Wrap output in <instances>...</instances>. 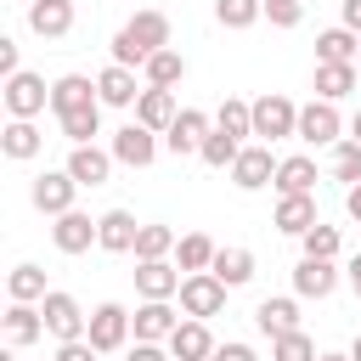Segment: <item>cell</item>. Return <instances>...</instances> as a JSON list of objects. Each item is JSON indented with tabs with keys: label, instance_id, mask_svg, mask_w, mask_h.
Wrapping results in <instances>:
<instances>
[{
	"label": "cell",
	"instance_id": "51",
	"mask_svg": "<svg viewBox=\"0 0 361 361\" xmlns=\"http://www.w3.org/2000/svg\"><path fill=\"white\" fill-rule=\"evenodd\" d=\"M350 141H355V147H361V113H355V118H350Z\"/></svg>",
	"mask_w": 361,
	"mask_h": 361
},
{
	"label": "cell",
	"instance_id": "38",
	"mask_svg": "<svg viewBox=\"0 0 361 361\" xmlns=\"http://www.w3.org/2000/svg\"><path fill=\"white\" fill-rule=\"evenodd\" d=\"M214 17L220 28H254L265 17V0H214Z\"/></svg>",
	"mask_w": 361,
	"mask_h": 361
},
{
	"label": "cell",
	"instance_id": "19",
	"mask_svg": "<svg viewBox=\"0 0 361 361\" xmlns=\"http://www.w3.org/2000/svg\"><path fill=\"white\" fill-rule=\"evenodd\" d=\"M96 96H102V107H135V102H141V90H135V68L107 62V68L96 73Z\"/></svg>",
	"mask_w": 361,
	"mask_h": 361
},
{
	"label": "cell",
	"instance_id": "37",
	"mask_svg": "<svg viewBox=\"0 0 361 361\" xmlns=\"http://www.w3.org/2000/svg\"><path fill=\"white\" fill-rule=\"evenodd\" d=\"M175 243H180V237H175L169 226H158V220H152V226H141V237H135V259H169V254H175Z\"/></svg>",
	"mask_w": 361,
	"mask_h": 361
},
{
	"label": "cell",
	"instance_id": "34",
	"mask_svg": "<svg viewBox=\"0 0 361 361\" xmlns=\"http://www.w3.org/2000/svg\"><path fill=\"white\" fill-rule=\"evenodd\" d=\"M214 130H226V135H254V102H243V96H226L220 102V113H214Z\"/></svg>",
	"mask_w": 361,
	"mask_h": 361
},
{
	"label": "cell",
	"instance_id": "47",
	"mask_svg": "<svg viewBox=\"0 0 361 361\" xmlns=\"http://www.w3.org/2000/svg\"><path fill=\"white\" fill-rule=\"evenodd\" d=\"M344 214L361 226V186H350V192H344Z\"/></svg>",
	"mask_w": 361,
	"mask_h": 361
},
{
	"label": "cell",
	"instance_id": "54",
	"mask_svg": "<svg viewBox=\"0 0 361 361\" xmlns=\"http://www.w3.org/2000/svg\"><path fill=\"white\" fill-rule=\"evenodd\" d=\"M23 6H34V0H23Z\"/></svg>",
	"mask_w": 361,
	"mask_h": 361
},
{
	"label": "cell",
	"instance_id": "20",
	"mask_svg": "<svg viewBox=\"0 0 361 361\" xmlns=\"http://www.w3.org/2000/svg\"><path fill=\"white\" fill-rule=\"evenodd\" d=\"M180 118V107H175V90H141V102H135V124H147L152 135H169V124Z\"/></svg>",
	"mask_w": 361,
	"mask_h": 361
},
{
	"label": "cell",
	"instance_id": "44",
	"mask_svg": "<svg viewBox=\"0 0 361 361\" xmlns=\"http://www.w3.org/2000/svg\"><path fill=\"white\" fill-rule=\"evenodd\" d=\"M209 361H259V355H254V344H237V338H231V344H220Z\"/></svg>",
	"mask_w": 361,
	"mask_h": 361
},
{
	"label": "cell",
	"instance_id": "8",
	"mask_svg": "<svg viewBox=\"0 0 361 361\" xmlns=\"http://www.w3.org/2000/svg\"><path fill=\"white\" fill-rule=\"evenodd\" d=\"M73 192H79V180L68 175V169H45V175H34V186H28V203L39 209V214H68L73 209Z\"/></svg>",
	"mask_w": 361,
	"mask_h": 361
},
{
	"label": "cell",
	"instance_id": "52",
	"mask_svg": "<svg viewBox=\"0 0 361 361\" xmlns=\"http://www.w3.org/2000/svg\"><path fill=\"white\" fill-rule=\"evenodd\" d=\"M350 361H361V333H355V344H350Z\"/></svg>",
	"mask_w": 361,
	"mask_h": 361
},
{
	"label": "cell",
	"instance_id": "46",
	"mask_svg": "<svg viewBox=\"0 0 361 361\" xmlns=\"http://www.w3.org/2000/svg\"><path fill=\"white\" fill-rule=\"evenodd\" d=\"M130 361H175V355H169L164 344H141V338H135V344H130Z\"/></svg>",
	"mask_w": 361,
	"mask_h": 361
},
{
	"label": "cell",
	"instance_id": "35",
	"mask_svg": "<svg viewBox=\"0 0 361 361\" xmlns=\"http://www.w3.org/2000/svg\"><path fill=\"white\" fill-rule=\"evenodd\" d=\"M62 124V135L73 141V147H96V135H102V102L96 107H79V113H68V118H56Z\"/></svg>",
	"mask_w": 361,
	"mask_h": 361
},
{
	"label": "cell",
	"instance_id": "17",
	"mask_svg": "<svg viewBox=\"0 0 361 361\" xmlns=\"http://www.w3.org/2000/svg\"><path fill=\"white\" fill-rule=\"evenodd\" d=\"M338 276H344V271H338L333 259H299V265H293V293H299V299H327V293L338 288Z\"/></svg>",
	"mask_w": 361,
	"mask_h": 361
},
{
	"label": "cell",
	"instance_id": "41",
	"mask_svg": "<svg viewBox=\"0 0 361 361\" xmlns=\"http://www.w3.org/2000/svg\"><path fill=\"white\" fill-rule=\"evenodd\" d=\"M333 180H344V192L361 186V147L355 141H338L333 147Z\"/></svg>",
	"mask_w": 361,
	"mask_h": 361
},
{
	"label": "cell",
	"instance_id": "6",
	"mask_svg": "<svg viewBox=\"0 0 361 361\" xmlns=\"http://www.w3.org/2000/svg\"><path fill=\"white\" fill-rule=\"evenodd\" d=\"M299 141H305V147H338V141H344L338 102H310V107H299Z\"/></svg>",
	"mask_w": 361,
	"mask_h": 361
},
{
	"label": "cell",
	"instance_id": "23",
	"mask_svg": "<svg viewBox=\"0 0 361 361\" xmlns=\"http://www.w3.org/2000/svg\"><path fill=\"white\" fill-rule=\"evenodd\" d=\"M254 327H259L265 338L299 333V299H259V305H254Z\"/></svg>",
	"mask_w": 361,
	"mask_h": 361
},
{
	"label": "cell",
	"instance_id": "24",
	"mask_svg": "<svg viewBox=\"0 0 361 361\" xmlns=\"http://www.w3.org/2000/svg\"><path fill=\"white\" fill-rule=\"evenodd\" d=\"M28 28L39 39H62L73 28V0H34L28 6Z\"/></svg>",
	"mask_w": 361,
	"mask_h": 361
},
{
	"label": "cell",
	"instance_id": "9",
	"mask_svg": "<svg viewBox=\"0 0 361 361\" xmlns=\"http://www.w3.org/2000/svg\"><path fill=\"white\" fill-rule=\"evenodd\" d=\"M45 107H51V90H45V79H39V73H28V68H23V73H11V79H6V113H11V118H39Z\"/></svg>",
	"mask_w": 361,
	"mask_h": 361
},
{
	"label": "cell",
	"instance_id": "1",
	"mask_svg": "<svg viewBox=\"0 0 361 361\" xmlns=\"http://www.w3.org/2000/svg\"><path fill=\"white\" fill-rule=\"evenodd\" d=\"M164 45H169V17H164V11H135V17L113 34V62H118V68H147Z\"/></svg>",
	"mask_w": 361,
	"mask_h": 361
},
{
	"label": "cell",
	"instance_id": "22",
	"mask_svg": "<svg viewBox=\"0 0 361 361\" xmlns=\"http://www.w3.org/2000/svg\"><path fill=\"white\" fill-rule=\"evenodd\" d=\"M62 169H68L79 186H107V175H113V152H102V147H73Z\"/></svg>",
	"mask_w": 361,
	"mask_h": 361
},
{
	"label": "cell",
	"instance_id": "7",
	"mask_svg": "<svg viewBox=\"0 0 361 361\" xmlns=\"http://www.w3.org/2000/svg\"><path fill=\"white\" fill-rule=\"evenodd\" d=\"M231 186H237V192L276 186V158H271V147H265V141H248V147L237 152V164H231Z\"/></svg>",
	"mask_w": 361,
	"mask_h": 361
},
{
	"label": "cell",
	"instance_id": "50",
	"mask_svg": "<svg viewBox=\"0 0 361 361\" xmlns=\"http://www.w3.org/2000/svg\"><path fill=\"white\" fill-rule=\"evenodd\" d=\"M316 361H350V350H322Z\"/></svg>",
	"mask_w": 361,
	"mask_h": 361
},
{
	"label": "cell",
	"instance_id": "39",
	"mask_svg": "<svg viewBox=\"0 0 361 361\" xmlns=\"http://www.w3.org/2000/svg\"><path fill=\"white\" fill-rule=\"evenodd\" d=\"M299 243H305V259H338V248H344L338 226H310Z\"/></svg>",
	"mask_w": 361,
	"mask_h": 361
},
{
	"label": "cell",
	"instance_id": "14",
	"mask_svg": "<svg viewBox=\"0 0 361 361\" xmlns=\"http://www.w3.org/2000/svg\"><path fill=\"white\" fill-rule=\"evenodd\" d=\"M130 322H135V338H141V344H158V338L169 344V333L180 327V316L169 310V299H141Z\"/></svg>",
	"mask_w": 361,
	"mask_h": 361
},
{
	"label": "cell",
	"instance_id": "48",
	"mask_svg": "<svg viewBox=\"0 0 361 361\" xmlns=\"http://www.w3.org/2000/svg\"><path fill=\"white\" fill-rule=\"evenodd\" d=\"M344 28H355V34H361V0H344Z\"/></svg>",
	"mask_w": 361,
	"mask_h": 361
},
{
	"label": "cell",
	"instance_id": "4",
	"mask_svg": "<svg viewBox=\"0 0 361 361\" xmlns=\"http://www.w3.org/2000/svg\"><path fill=\"white\" fill-rule=\"evenodd\" d=\"M130 333H135V322H130V310L118 305V299H102L96 310H90V344L102 350V355H113V350H124L130 344Z\"/></svg>",
	"mask_w": 361,
	"mask_h": 361
},
{
	"label": "cell",
	"instance_id": "5",
	"mask_svg": "<svg viewBox=\"0 0 361 361\" xmlns=\"http://www.w3.org/2000/svg\"><path fill=\"white\" fill-rule=\"evenodd\" d=\"M39 316H45V333H56L62 344L90 333V316H85V310H79V299H73V293H62V288H51V293L39 299Z\"/></svg>",
	"mask_w": 361,
	"mask_h": 361
},
{
	"label": "cell",
	"instance_id": "10",
	"mask_svg": "<svg viewBox=\"0 0 361 361\" xmlns=\"http://www.w3.org/2000/svg\"><path fill=\"white\" fill-rule=\"evenodd\" d=\"M107 152H113V164H130V169H147L152 158H158V135L147 130V124H124V130H113V141H107Z\"/></svg>",
	"mask_w": 361,
	"mask_h": 361
},
{
	"label": "cell",
	"instance_id": "18",
	"mask_svg": "<svg viewBox=\"0 0 361 361\" xmlns=\"http://www.w3.org/2000/svg\"><path fill=\"white\" fill-rule=\"evenodd\" d=\"M214 350H220V344H214L209 322H192V316H186V322L169 333V355H175V361H209Z\"/></svg>",
	"mask_w": 361,
	"mask_h": 361
},
{
	"label": "cell",
	"instance_id": "31",
	"mask_svg": "<svg viewBox=\"0 0 361 361\" xmlns=\"http://www.w3.org/2000/svg\"><path fill=\"white\" fill-rule=\"evenodd\" d=\"M141 73H147V85H152V90H175V85L186 79V56L164 45V51H158V56H152V62H147Z\"/></svg>",
	"mask_w": 361,
	"mask_h": 361
},
{
	"label": "cell",
	"instance_id": "21",
	"mask_svg": "<svg viewBox=\"0 0 361 361\" xmlns=\"http://www.w3.org/2000/svg\"><path fill=\"white\" fill-rule=\"evenodd\" d=\"M271 226H276L282 237H305L310 226H322V220H316V197H310V192H299V197H276Z\"/></svg>",
	"mask_w": 361,
	"mask_h": 361
},
{
	"label": "cell",
	"instance_id": "26",
	"mask_svg": "<svg viewBox=\"0 0 361 361\" xmlns=\"http://www.w3.org/2000/svg\"><path fill=\"white\" fill-rule=\"evenodd\" d=\"M276 192H282V197H299V192L316 197V158H310V152L282 158V164H276Z\"/></svg>",
	"mask_w": 361,
	"mask_h": 361
},
{
	"label": "cell",
	"instance_id": "13",
	"mask_svg": "<svg viewBox=\"0 0 361 361\" xmlns=\"http://www.w3.org/2000/svg\"><path fill=\"white\" fill-rule=\"evenodd\" d=\"M96 231H102V220H90L85 209H68V214H56V226H51V243H56L62 254H85V248L96 243Z\"/></svg>",
	"mask_w": 361,
	"mask_h": 361
},
{
	"label": "cell",
	"instance_id": "32",
	"mask_svg": "<svg viewBox=\"0 0 361 361\" xmlns=\"http://www.w3.org/2000/svg\"><path fill=\"white\" fill-rule=\"evenodd\" d=\"M214 254H220V248H214L203 231H186V237L175 243V265H180L186 276H192V271H209V265H214Z\"/></svg>",
	"mask_w": 361,
	"mask_h": 361
},
{
	"label": "cell",
	"instance_id": "49",
	"mask_svg": "<svg viewBox=\"0 0 361 361\" xmlns=\"http://www.w3.org/2000/svg\"><path fill=\"white\" fill-rule=\"evenodd\" d=\"M344 276H350V288H355V299H361V254H355V259L344 265Z\"/></svg>",
	"mask_w": 361,
	"mask_h": 361
},
{
	"label": "cell",
	"instance_id": "27",
	"mask_svg": "<svg viewBox=\"0 0 361 361\" xmlns=\"http://www.w3.org/2000/svg\"><path fill=\"white\" fill-rule=\"evenodd\" d=\"M0 327H6V344L23 350V344H34V338L45 333V316H39V305H6Z\"/></svg>",
	"mask_w": 361,
	"mask_h": 361
},
{
	"label": "cell",
	"instance_id": "16",
	"mask_svg": "<svg viewBox=\"0 0 361 361\" xmlns=\"http://www.w3.org/2000/svg\"><path fill=\"white\" fill-rule=\"evenodd\" d=\"M135 237H141V220L130 209H107L102 214V231H96V248L107 254H135Z\"/></svg>",
	"mask_w": 361,
	"mask_h": 361
},
{
	"label": "cell",
	"instance_id": "15",
	"mask_svg": "<svg viewBox=\"0 0 361 361\" xmlns=\"http://www.w3.org/2000/svg\"><path fill=\"white\" fill-rule=\"evenodd\" d=\"M102 96H96V79H85V73H62L56 85H51V113L56 118H68V113H79V107H96Z\"/></svg>",
	"mask_w": 361,
	"mask_h": 361
},
{
	"label": "cell",
	"instance_id": "45",
	"mask_svg": "<svg viewBox=\"0 0 361 361\" xmlns=\"http://www.w3.org/2000/svg\"><path fill=\"white\" fill-rule=\"evenodd\" d=\"M0 73H6V79L23 73V68H17V39H11V34H0Z\"/></svg>",
	"mask_w": 361,
	"mask_h": 361
},
{
	"label": "cell",
	"instance_id": "29",
	"mask_svg": "<svg viewBox=\"0 0 361 361\" xmlns=\"http://www.w3.org/2000/svg\"><path fill=\"white\" fill-rule=\"evenodd\" d=\"M45 293H51V288H45V271H39V265H28V259L11 265V276H6V299H11V305H39Z\"/></svg>",
	"mask_w": 361,
	"mask_h": 361
},
{
	"label": "cell",
	"instance_id": "3",
	"mask_svg": "<svg viewBox=\"0 0 361 361\" xmlns=\"http://www.w3.org/2000/svg\"><path fill=\"white\" fill-rule=\"evenodd\" d=\"M226 293H231V288H226L214 271H192V276L180 282V293H175V299H180V310H186L192 322H209V316H220V310H226Z\"/></svg>",
	"mask_w": 361,
	"mask_h": 361
},
{
	"label": "cell",
	"instance_id": "30",
	"mask_svg": "<svg viewBox=\"0 0 361 361\" xmlns=\"http://www.w3.org/2000/svg\"><path fill=\"white\" fill-rule=\"evenodd\" d=\"M316 62H361V34L355 28H322L316 34Z\"/></svg>",
	"mask_w": 361,
	"mask_h": 361
},
{
	"label": "cell",
	"instance_id": "40",
	"mask_svg": "<svg viewBox=\"0 0 361 361\" xmlns=\"http://www.w3.org/2000/svg\"><path fill=\"white\" fill-rule=\"evenodd\" d=\"M322 350L310 344V333L299 327V333H282V338H271V361H316Z\"/></svg>",
	"mask_w": 361,
	"mask_h": 361
},
{
	"label": "cell",
	"instance_id": "2",
	"mask_svg": "<svg viewBox=\"0 0 361 361\" xmlns=\"http://www.w3.org/2000/svg\"><path fill=\"white\" fill-rule=\"evenodd\" d=\"M288 135H299V107L288 102V96H276V90H265L259 102H254V141H288Z\"/></svg>",
	"mask_w": 361,
	"mask_h": 361
},
{
	"label": "cell",
	"instance_id": "33",
	"mask_svg": "<svg viewBox=\"0 0 361 361\" xmlns=\"http://www.w3.org/2000/svg\"><path fill=\"white\" fill-rule=\"evenodd\" d=\"M209 271H214L226 288H243V282H254V254H248V248H220Z\"/></svg>",
	"mask_w": 361,
	"mask_h": 361
},
{
	"label": "cell",
	"instance_id": "28",
	"mask_svg": "<svg viewBox=\"0 0 361 361\" xmlns=\"http://www.w3.org/2000/svg\"><path fill=\"white\" fill-rule=\"evenodd\" d=\"M39 147H45V135L34 130V118H11V124L0 130V152H6V158H17V164L39 158Z\"/></svg>",
	"mask_w": 361,
	"mask_h": 361
},
{
	"label": "cell",
	"instance_id": "43",
	"mask_svg": "<svg viewBox=\"0 0 361 361\" xmlns=\"http://www.w3.org/2000/svg\"><path fill=\"white\" fill-rule=\"evenodd\" d=\"M56 361H102V350L90 338H68V344H56Z\"/></svg>",
	"mask_w": 361,
	"mask_h": 361
},
{
	"label": "cell",
	"instance_id": "53",
	"mask_svg": "<svg viewBox=\"0 0 361 361\" xmlns=\"http://www.w3.org/2000/svg\"><path fill=\"white\" fill-rule=\"evenodd\" d=\"M355 73H361V62H355Z\"/></svg>",
	"mask_w": 361,
	"mask_h": 361
},
{
	"label": "cell",
	"instance_id": "36",
	"mask_svg": "<svg viewBox=\"0 0 361 361\" xmlns=\"http://www.w3.org/2000/svg\"><path fill=\"white\" fill-rule=\"evenodd\" d=\"M243 147H248V141H237V135H226V130H209V141H203V152H197V158H203L209 169H231Z\"/></svg>",
	"mask_w": 361,
	"mask_h": 361
},
{
	"label": "cell",
	"instance_id": "12",
	"mask_svg": "<svg viewBox=\"0 0 361 361\" xmlns=\"http://www.w3.org/2000/svg\"><path fill=\"white\" fill-rule=\"evenodd\" d=\"M209 113H197V107H180V118L169 124V135H164V147L175 152V158H186V152H203V141H209Z\"/></svg>",
	"mask_w": 361,
	"mask_h": 361
},
{
	"label": "cell",
	"instance_id": "11",
	"mask_svg": "<svg viewBox=\"0 0 361 361\" xmlns=\"http://www.w3.org/2000/svg\"><path fill=\"white\" fill-rule=\"evenodd\" d=\"M180 265H169V259H135V293L141 299H175L180 293Z\"/></svg>",
	"mask_w": 361,
	"mask_h": 361
},
{
	"label": "cell",
	"instance_id": "42",
	"mask_svg": "<svg viewBox=\"0 0 361 361\" xmlns=\"http://www.w3.org/2000/svg\"><path fill=\"white\" fill-rule=\"evenodd\" d=\"M265 17H271V28H293L305 17V0H265Z\"/></svg>",
	"mask_w": 361,
	"mask_h": 361
},
{
	"label": "cell",
	"instance_id": "25",
	"mask_svg": "<svg viewBox=\"0 0 361 361\" xmlns=\"http://www.w3.org/2000/svg\"><path fill=\"white\" fill-rule=\"evenodd\" d=\"M361 85L355 62H316V102H344Z\"/></svg>",
	"mask_w": 361,
	"mask_h": 361
}]
</instances>
